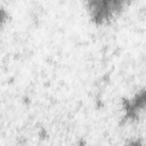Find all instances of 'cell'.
Returning <instances> with one entry per match:
<instances>
[{
    "label": "cell",
    "mask_w": 146,
    "mask_h": 146,
    "mask_svg": "<svg viewBox=\"0 0 146 146\" xmlns=\"http://www.w3.org/2000/svg\"><path fill=\"white\" fill-rule=\"evenodd\" d=\"M91 21L103 25L117 17L132 0H83Z\"/></svg>",
    "instance_id": "6da1fadb"
},
{
    "label": "cell",
    "mask_w": 146,
    "mask_h": 146,
    "mask_svg": "<svg viewBox=\"0 0 146 146\" xmlns=\"http://www.w3.org/2000/svg\"><path fill=\"white\" fill-rule=\"evenodd\" d=\"M144 107V91H140L139 95H137L133 99H131L128 103L127 106V115L130 117H136L138 115V112L141 111Z\"/></svg>",
    "instance_id": "7a4b0ae2"
},
{
    "label": "cell",
    "mask_w": 146,
    "mask_h": 146,
    "mask_svg": "<svg viewBox=\"0 0 146 146\" xmlns=\"http://www.w3.org/2000/svg\"><path fill=\"white\" fill-rule=\"evenodd\" d=\"M6 21H7V13L2 7H0V27L5 24Z\"/></svg>",
    "instance_id": "3957f363"
}]
</instances>
